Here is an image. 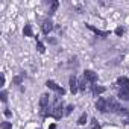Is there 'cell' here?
<instances>
[{"label":"cell","instance_id":"9c48e42d","mask_svg":"<svg viewBox=\"0 0 129 129\" xmlns=\"http://www.w3.org/2000/svg\"><path fill=\"white\" fill-rule=\"evenodd\" d=\"M87 27H88L90 30H93L96 35H100V37H109V32H106V30H99L97 27H94V26H91V24H87Z\"/></svg>","mask_w":129,"mask_h":129},{"label":"cell","instance_id":"d6986e66","mask_svg":"<svg viewBox=\"0 0 129 129\" xmlns=\"http://www.w3.org/2000/svg\"><path fill=\"white\" fill-rule=\"evenodd\" d=\"M2 129H12V123L11 121H3L2 123Z\"/></svg>","mask_w":129,"mask_h":129},{"label":"cell","instance_id":"8fae6325","mask_svg":"<svg viewBox=\"0 0 129 129\" xmlns=\"http://www.w3.org/2000/svg\"><path fill=\"white\" fill-rule=\"evenodd\" d=\"M87 82H88V81H87L85 78H81V79L78 81V87H79L81 91H85V90H87Z\"/></svg>","mask_w":129,"mask_h":129},{"label":"cell","instance_id":"8992f818","mask_svg":"<svg viewBox=\"0 0 129 129\" xmlns=\"http://www.w3.org/2000/svg\"><path fill=\"white\" fill-rule=\"evenodd\" d=\"M69 84H70V91H72V94H75V93L79 90V87H78V79H76V76H75V75H72V76H70Z\"/></svg>","mask_w":129,"mask_h":129},{"label":"cell","instance_id":"cb8c5ba5","mask_svg":"<svg viewBox=\"0 0 129 129\" xmlns=\"http://www.w3.org/2000/svg\"><path fill=\"white\" fill-rule=\"evenodd\" d=\"M5 117H8V118H9V117H12V114H11V111H9V109H5Z\"/></svg>","mask_w":129,"mask_h":129},{"label":"cell","instance_id":"d4e9b609","mask_svg":"<svg viewBox=\"0 0 129 129\" xmlns=\"http://www.w3.org/2000/svg\"><path fill=\"white\" fill-rule=\"evenodd\" d=\"M47 41H49V43H52V44H55V43H56V40H53V38H49V37H47Z\"/></svg>","mask_w":129,"mask_h":129},{"label":"cell","instance_id":"5b68a950","mask_svg":"<svg viewBox=\"0 0 129 129\" xmlns=\"http://www.w3.org/2000/svg\"><path fill=\"white\" fill-rule=\"evenodd\" d=\"M96 108H97L100 112H106V111H108L106 99H103V97H99V99H97V102H96Z\"/></svg>","mask_w":129,"mask_h":129},{"label":"cell","instance_id":"52a82bcc","mask_svg":"<svg viewBox=\"0 0 129 129\" xmlns=\"http://www.w3.org/2000/svg\"><path fill=\"white\" fill-rule=\"evenodd\" d=\"M41 29H43V34H44V35H49V34L52 32V29H53V23H52L50 20H46V21L43 23V27H41Z\"/></svg>","mask_w":129,"mask_h":129},{"label":"cell","instance_id":"7c38bea8","mask_svg":"<svg viewBox=\"0 0 129 129\" xmlns=\"http://www.w3.org/2000/svg\"><path fill=\"white\" fill-rule=\"evenodd\" d=\"M105 91H106V88H105V87L93 85V94H94V96H97V94H102V93H105Z\"/></svg>","mask_w":129,"mask_h":129},{"label":"cell","instance_id":"6da1fadb","mask_svg":"<svg viewBox=\"0 0 129 129\" xmlns=\"http://www.w3.org/2000/svg\"><path fill=\"white\" fill-rule=\"evenodd\" d=\"M106 105H108V111H111V112H114V114H118V115H124V114H127L129 112V109L127 108H123L114 97H109V99H106Z\"/></svg>","mask_w":129,"mask_h":129},{"label":"cell","instance_id":"ffe728a7","mask_svg":"<svg viewBox=\"0 0 129 129\" xmlns=\"http://www.w3.org/2000/svg\"><path fill=\"white\" fill-rule=\"evenodd\" d=\"M0 100H2L3 103L8 100V94H6V91H2V94H0Z\"/></svg>","mask_w":129,"mask_h":129},{"label":"cell","instance_id":"7a4b0ae2","mask_svg":"<svg viewBox=\"0 0 129 129\" xmlns=\"http://www.w3.org/2000/svg\"><path fill=\"white\" fill-rule=\"evenodd\" d=\"M62 109H64V108H62V103L56 102V105H55V106L52 108V114H50V115H52V117H55L56 120H59V118H61V117H62L64 114H66V112L62 111Z\"/></svg>","mask_w":129,"mask_h":129},{"label":"cell","instance_id":"4316f807","mask_svg":"<svg viewBox=\"0 0 129 129\" xmlns=\"http://www.w3.org/2000/svg\"><path fill=\"white\" fill-rule=\"evenodd\" d=\"M124 123H126V124H129V117H127V118L124 120Z\"/></svg>","mask_w":129,"mask_h":129},{"label":"cell","instance_id":"5bb4252c","mask_svg":"<svg viewBox=\"0 0 129 129\" xmlns=\"http://www.w3.org/2000/svg\"><path fill=\"white\" fill-rule=\"evenodd\" d=\"M23 32H24L26 37H34V32H32V26H30V24H26Z\"/></svg>","mask_w":129,"mask_h":129},{"label":"cell","instance_id":"3957f363","mask_svg":"<svg viewBox=\"0 0 129 129\" xmlns=\"http://www.w3.org/2000/svg\"><path fill=\"white\" fill-rule=\"evenodd\" d=\"M46 85H47V88H50V90H53V91H56L59 96H64L66 94V90H64L62 87H59L56 82H53V81H47L46 82Z\"/></svg>","mask_w":129,"mask_h":129},{"label":"cell","instance_id":"44dd1931","mask_svg":"<svg viewBox=\"0 0 129 129\" xmlns=\"http://www.w3.org/2000/svg\"><path fill=\"white\" fill-rule=\"evenodd\" d=\"M23 76H24V73H23L21 76H17V78H14V84L20 85V84H21V79H23Z\"/></svg>","mask_w":129,"mask_h":129},{"label":"cell","instance_id":"ac0fdd59","mask_svg":"<svg viewBox=\"0 0 129 129\" xmlns=\"http://www.w3.org/2000/svg\"><path fill=\"white\" fill-rule=\"evenodd\" d=\"M91 129H100V124L97 123V120H96V118H93V120H91Z\"/></svg>","mask_w":129,"mask_h":129},{"label":"cell","instance_id":"9a60e30c","mask_svg":"<svg viewBox=\"0 0 129 129\" xmlns=\"http://www.w3.org/2000/svg\"><path fill=\"white\" fill-rule=\"evenodd\" d=\"M58 6H59V3H58V2H53V3H52V6H50V11H49V15H53V14L56 12V9H58Z\"/></svg>","mask_w":129,"mask_h":129},{"label":"cell","instance_id":"30bf717a","mask_svg":"<svg viewBox=\"0 0 129 129\" xmlns=\"http://www.w3.org/2000/svg\"><path fill=\"white\" fill-rule=\"evenodd\" d=\"M117 84H118L123 90H129V79H127V78H124V76L118 78V79H117Z\"/></svg>","mask_w":129,"mask_h":129},{"label":"cell","instance_id":"4fadbf2b","mask_svg":"<svg viewBox=\"0 0 129 129\" xmlns=\"http://www.w3.org/2000/svg\"><path fill=\"white\" fill-rule=\"evenodd\" d=\"M118 97L120 99H123V100H129V90H120L118 91Z\"/></svg>","mask_w":129,"mask_h":129},{"label":"cell","instance_id":"277c9868","mask_svg":"<svg viewBox=\"0 0 129 129\" xmlns=\"http://www.w3.org/2000/svg\"><path fill=\"white\" fill-rule=\"evenodd\" d=\"M84 78H85L90 84H96V81H97V75H96L93 70H85V72H84Z\"/></svg>","mask_w":129,"mask_h":129},{"label":"cell","instance_id":"2e32d148","mask_svg":"<svg viewBox=\"0 0 129 129\" xmlns=\"http://www.w3.org/2000/svg\"><path fill=\"white\" fill-rule=\"evenodd\" d=\"M87 123V114H82L81 117H79V120H78V124H81V126H84Z\"/></svg>","mask_w":129,"mask_h":129},{"label":"cell","instance_id":"603a6c76","mask_svg":"<svg viewBox=\"0 0 129 129\" xmlns=\"http://www.w3.org/2000/svg\"><path fill=\"white\" fill-rule=\"evenodd\" d=\"M115 34H117L118 37H121V35L124 34V29H123V27H117V29H115Z\"/></svg>","mask_w":129,"mask_h":129},{"label":"cell","instance_id":"7402d4cb","mask_svg":"<svg viewBox=\"0 0 129 129\" xmlns=\"http://www.w3.org/2000/svg\"><path fill=\"white\" fill-rule=\"evenodd\" d=\"M73 109H75V106H73V105H69V106H67V109H66V115H70Z\"/></svg>","mask_w":129,"mask_h":129},{"label":"cell","instance_id":"ba28073f","mask_svg":"<svg viewBox=\"0 0 129 129\" xmlns=\"http://www.w3.org/2000/svg\"><path fill=\"white\" fill-rule=\"evenodd\" d=\"M49 102H50V96H49V94H43L41 99H40V108H41V109L49 108Z\"/></svg>","mask_w":129,"mask_h":129},{"label":"cell","instance_id":"e0dca14e","mask_svg":"<svg viewBox=\"0 0 129 129\" xmlns=\"http://www.w3.org/2000/svg\"><path fill=\"white\" fill-rule=\"evenodd\" d=\"M37 50H38L40 53H44V52H46L44 44H43V43H40V41H37Z\"/></svg>","mask_w":129,"mask_h":129},{"label":"cell","instance_id":"484cf974","mask_svg":"<svg viewBox=\"0 0 129 129\" xmlns=\"http://www.w3.org/2000/svg\"><path fill=\"white\" fill-rule=\"evenodd\" d=\"M49 129H56V124H50V127Z\"/></svg>","mask_w":129,"mask_h":129}]
</instances>
